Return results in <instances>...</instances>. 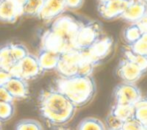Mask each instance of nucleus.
Instances as JSON below:
<instances>
[{
	"label": "nucleus",
	"instance_id": "19",
	"mask_svg": "<svg viewBox=\"0 0 147 130\" xmlns=\"http://www.w3.org/2000/svg\"><path fill=\"white\" fill-rule=\"evenodd\" d=\"M134 118L145 126L147 125V98L141 97L134 105Z\"/></svg>",
	"mask_w": 147,
	"mask_h": 130
},
{
	"label": "nucleus",
	"instance_id": "17",
	"mask_svg": "<svg viewBox=\"0 0 147 130\" xmlns=\"http://www.w3.org/2000/svg\"><path fill=\"white\" fill-rule=\"evenodd\" d=\"M110 114L113 115L115 118H117L121 122H124V121L134 117V105L115 103L111 108Z\"/></svg>",
	"mask_w": 147,
	"mask_h": 130
},
{
	"label": "nucleus",
	"instance_id": "29",
	"mask_svg": "<svg viewBox=\"0 0 147 130\" xmlns=\"http://www.w3.org/2000/svg\"><path fill=\"white\" fill-rule=\"evenodd\" d=\"M0 102H14V99L4 86H0Z\"/></svg>",
	"mask_w": 147,
	"mask_h": 130
},
{
	"label": "nucleus",
	"instance_id": "7",
	"mask_svg": "<svg viewBox=\"0 0 147 130\" xmlns=\"http://www.w3.org/2000/svg\"><path fill=\"white\" fill-rule=\"evenodd\" d=\"M100 37L101 27L97 22H82L74 40V48L85 50Z\"/></svg>",
	"mask_w": 147,
	"mask_h": 130
},
{
	"label": "nucleus",
	"instance_id": "2",
	"mask_svg": "<svg viewBox=\"0 0 147 130\" xmlns=\"http://www.w3.org/2000/svg\"><path fill=\"white\" fill-rule=\"evenodd\" d=\"M81 23L71 15L62 14L58 16L52 21L50 27L44 31L47 45L59 53L74 48V40Z\"/></svg>",
	"mask_w": 147,
	"mask_h": 130
},
{
	"label": "nucleus",
	"instance_id": "20",
	"mask_svg": "<svg viewBox=\"0 0 147 130\" xmlns=\"http://www.w3.org/2000/svg\"><path fill=\"white\" fill-rule=\"evenodd\" d=\"M141 34H142V32H141V30H140V28L138 27L137 24L136 23L131 24V25L128 26V27L124 30L123 38L128 45H131L140 38Z\"/></svg>",
	"mask_w": 147,
	"mask_h": 130
},
{
	"label": "nucleus",
	"instance_id": "35",
	"mask_svg": "<svg viewBox=\"0 0 147 130\" xmlns=\"http://www.w3.org/2000/svg\"><path fill=\"white\" fill-rule=\"evenodd\" d=\"M0 130H2V122H0Z\"/></svg>",
	"mask_w": 147,
	"mask_h": 130
},
{
	"label": "nucleus",
	"instance_id": "23",
	"mask_svg": "<svg viewBox=\"0 0 147 130\" xmlns=\"http://www.w3.org/2000/svg\"><path fill=\"white\" fill-rule=\"evenodd\" d=\"M15 113L14 102H0V122H6Z\"/></svg>",
	"mask_w": 147,
	"mask_h": 130
},
{
	"label": "nucleus",
	"instance_id": "12",
	"mask_svg": "<svg viewBox=\"0 0 147 130\" xmlns=\"http://www.w3.org/2000/svg\"><path fill=\"white\" fill-rule=\"evenodd\" d=\"M117 74L123 82L136 83L142 77L144 72L132 61L124 57L117 67Z\"/></svg>",
	"mask_w": 147,
	"mask_h": 130
},
{
	"label": "nucleus",
	"instance_id": "33",
	"mask_svg": "<svg viewBox=\"0 0 147 130\" xmlns=\"http://www.w3.org/2000/svg\"><path fill=\"white\" fill-rule=\"evenodd\" d=\"M98 3H105V2H108V1H111V0H97Z\"/></svg>",
	"mask_w": 147,
	"mask_h": 130
},
{
	"label": "nucleus",
	"instance_id": "9",
	"mask_svg": "<svg viewBox=\"0 0 147 130\" xmlns=\"http://www.w3.org/2000/svg\"><path fill=\"white\" fill-rule=\"evenodd\" d=\"M66 11L64 0H43L36 17L45 22H52Z\"/></svg>",
	"mask_w": 147,
	"mask_h": 130
},
{
	"label": "nucleus",
	"instance_id": "37",
	"mask_svg": "<svg viewBox=\"0 0 147 130\" xmlns=\"http://www.w3.org/2000/svg\"><path fill=\"white\" fill-rule=\"evenodd\" d=\"M143 130H147V127H146V126H144V128H143Z\"/></svg>",
	"mask_w": 147,
	"mask_h": 130
},
{
	"label": "nucleus",
	"instance_id": "16",
	"mask_svg": "<svg viewBox=\"0 0 147 130\" xmlns=\"http://www.w3.org/2000/svg\"><path fill=\"white\" fill-rule=\"evenodd\" d=\"M36 56L41 70L43 72L56 70V67L59 62L60 54L51 52L48 50H44V49H40L38 55H36Z\"/></svg>",
	"mask_w": 147,
	"mask_h": 130
},
{
	"label": "nucleus",
	"instance_id": "28",
	"mask_svg": "<svg viewBox=\"0 0 147 130\" xmlns=\"http://www.w3.org/2000/svg\"><path fill=\"white\" fill-rule=\"evenodd\" d=\"M107 125H108L109 129H118V128H121L122 126V123L120 120H118L117 118H115L113 115H111L109 113L108 117H107Z\"/></svg>",
	"mask_w": 147,
	"mask_h": 130
},
{
	"label": "nucleus",
	"instance_id": "11",
	"mask_svg": "<svg viewBox=\"0 0 147 130\" xmlns=\"http://www.w3.org/2000/svg\"><path fill=\"white\" fill-rule=\"evenodd\" d=\"M113 40L110 37H102L101 36L98 40H96L89 48L85 49L87 51L90 58L98 65L103 59H105L112 50Z\"/></svg>",
	"mask_w": 147,
	"mask_h": 130
},
{
	"label": "nucleus",
	"instance_id": "3",
	"mask_svg": "<svg viewBox=\"0 0 147 130\" xmlns=\"http://www.w3.org/2000/svg\"><path fill=\"white\" fill-rule=\"evenodd\" d=\"M54 88L66 96L76 107H82L93 99L96 85L92 76H59L54 82Z\"/></svg>",
	"mask_w": 147,
	"mask_h": 130
},
{
	"label": "nucleus",
	"instance_id": "8",
	"mask_svg": "<svg viewBox=\"0 0 147 130\" xmlns=\"http://www.w3.org/2000/svg\"><path fill=\"white\" fill-rule=\"evenodd\" d=\"M115 103L126 105H135L141 99L142 94L140 89L135 85V83H123L119 84L114 89Z\"/></svg>",
	"mask_w": 147,
	"mask_h": 130
},
{
	"label": "nucleus",
	"instance_id": "4",
	"mask_svg": "<svg viewBox=\"0 0 147 130\" xmlns=\"http://www.w3.org/2000/svg\"><path fill=\"white\" fill-rule=\"evenodd\" d=\"M95 66L96 64L86 50L71 48L60 54L56 71L64 77L74 75L91 76Z\"/></svg>",
	"mask_w": 147,
	"mask_h": 130
},
{
	"label": "nucleus",
	"instance_id": "36",
	"mask_svg": "<svg viewBox=\"0 0 147 130\" xmlns=\"http://www.w3.org/2000/svg\"><path fill=\"white\" fill-rule=\"evenodd\" d=\"M109 130H122V128H118V129H109Z\"/></svg>",
	"mask_w": 147,
	"mask_h": 130
},
{
	"label": "nucleus",
	"instance_id": "5",
	"mask_svg": "<svg viewBox=\"0 0 147 130\" xmlns=\"http://www.w3.org/2000/svg\"><path fill=\"white\" fill-rule=\"evenodd\" d=\"M9 72L12 76L22 78L26 81L36 79L43 73L37 60V56L31 53H28L26 56L20 59Z\"/></svg>",
	"mask_w": 147,
	"mask_h": 130
},
{
	"label": "nucleus",
	"instance_id": "18",
	"mask_svg": "<svg viewBox=\"0 0 147 130\" xmlns=\"http://www.w3.org/2000/svg\"><path fill=\"white\" fill-rule=\"evenodd\" d=\"M77 130H106L104 123L95 117H87L80 121Z\"/></svg>",
	"mask_w": 147,
	"mask_h": 130
},
{
	"label": "nucleus",
	"instance_id": "39",
	"mask_svg": "<svg viewBox=\"0 0 147 130\" xmlns=\"http://www.w3.org/2000/svg\"><path fill=\"white\" fill-rule=\"evenodd\" d=\"M145 126H146V127H147V125H145Z\"/></svg>",
	"mask_w": 147,
	"mask_h": 130
},
{
	"label": "nucleus",
	"instance_id": "24",
	"mask_svg": "<svg viewBox=\"0 0 147 130\" xmlns=\"http://www.w3.org/2000/svg\"><path fill=\"white\" fill-rule=\"evenodd\" d=\"M129 47L132 52L147 56V33H142L140 38L133 44L129 45Z\"/></svg>",
	"mask_w": 147,
	"mask_h": 130
},
{
	"label": "nucleus",
	"instance_id": "31",
	"mask_svg": "<svg viewBox=\"0 0 147 130\" xmlns=\"http://www.w3.org/2000/svg\"><path fill=\"white\" fill-rule=\"evenodd\" d=\"M136 24H137L138 27L140 28V30H141L142 33H147V14Z\"/></svg>",
	"mask_w": 147,
	"mask_h": 130
},
{
	"label": "nucleus",
	"instance_id": "22",
	"mask_svg": "<svg viewBox=\"0 0 147 130\" xmlns=\"http://www.w3.org/2000/svg\"><path fill=\"white\" fill-rule=\"evenodd\" d=\"M14 130H44L43 125L36 119H21L15 125Z\"/></svg>",
	"mask_w": 147,
	"mask_h": 130
},
{
	"label": "nucleus",
	"instance_id": "26",
	"mask_svg": "<svg viewBox=\"0 0 147 130\" xmlns=\"http://www.w3.org/2000/svg\"><path fill=\"white\" fill-rule=\"evenodd\" d=\"M121 128L122 130H143L144 125L133 117V118H130L128 120L124 121L122 123Z\"/></svg>",
	"mask_w": 147,
	"mask_h": 130
},
{
	"label": "nucleus",
	"instance_id": "6",
	"mask_svg": "<svg viewBox=\"0 0 147 130\" xmlns=\"http://www.w3.org/2000/svg\"><path fill=\"white\" fill-rule=\"evenodd\" d=\"M29 53L27 47L21 43H7L0 47V69L10 71L20 59Z\"/></svg>",
	"mask_w": 147,
	"mask_h": 130
},
{
	"label": "nucleus",
	"instance_id": "38",
	"mask_svg": "<svg viewBox=\"0 0 147 130\" xmlns=\"http://www.w3.org/2000/svg\"><path fill=\"white\" fill-rule=\"evenodd\" d=\"M142 1H144V2H145V3L147 4V0H142Z\"/></svg>",
	"mask_w": 147,
	"mask_h": 130
},
{
	"label": "nucleus",
	"instance_id": "30",
	"mask_svg": "<svg viewBox=\"0 0 147 130\" xmlns=\"http://www.w3.org/2000/svg\"><path fill=\"white\" fill-rule=\"evenodd\" d=\"M12 77L11 73L7 70L0 69V86H4L6 84V82Z\"/></svg>",
	"mask_w": 147,
	"mask_h": 130
},
{
	"label": "nucleus",
	"instance_id": "32",
	"mask_svg": "<svg viewBox=\"0 0 147 130\" xmlns=\"http://www.w3.org/2000/svg\"><path fill=\"white\" fill-rule=\"evenodd\" d=\"M8 1L12 2V3H14L15 5H17L18 7H20L21 9L24 10V6H25L26 0H8Z\"/></svg>",
	"mask_w": 147,
	"mask_h": 130
},
{
	"label": "nucleus",
	"instance_id": "27",
	"mask_svg": "<svg viewBox=\"0 0 147 130\" xmlns=\"http://www.w3.org/2000/svg\"><path fill=\"white\" fill-rule=\"evenodd\" d=\"M66 10H77L82 7L84 0H64Z\"/></svg>",
	"mask_w": 147,
	"mask_h": 130
},
{
	"label": "nucleus",
	"instance_id": "15",
	"mask_svg": "<svg viewBox=\"0 0 147 130\" xmlns=\"http://www.w3.org/2000/svg\"><path fill=\"white\" fill-rule=\"evenodd\" d=\"M23 15V9L8 0H0V21L15 23Z\"/></svg>",
	"mask_w": 147,
	"mask_h": 130
},
{
	"label": "nucleus",
	"instance_id": "25",
	"mask_svg": "<svg viewBox=\"0 0 147 130\" xmlns=\"http://www.w3.org/2000/svg\"><path fill=\"white\" fill-rule=\"evenodd\" d=\"M42 2L43 0H26L23 10V15L36 16Z\"/></svg>",
	"mask_w": 147,
	"mask_h": 130
},
{
	"label": "nucleus",
	"instance_id": "14",
	"mask_svg": "<svg viewBox=\"0 0 147 130\" xmlns=\"http://www.w3.org/2000/svg\"><path fill=\"white\" fill-rule=\"evenodd\" d=\"M147 14V4L142 0H130L121 18L131 24L138 23Z\"/></svg>",
	"mask_w": 147,
	"mask_h": 130
},
{
	"label": "nucleus",
	"instance_id": "1",
	"mask_svg": "<svg viewBox=\"0 0 147 130\" xmlns=\"http://www.w3.org/2000/svg\"><path fill=\"white\" fill-rule=\"evenodd\" d=\"M38 108L40 115L47 123L53 126H62L73 118L77 107L53 87L40 93Z\"/></svg>",
	"mask_w": 147,
	"mask_h": 130
},
{
	"label": "nucleus",
	"instance_id": "10",
	"mask_svg": "<svg viewBox=\"0 0 147 130\" xmlns=\"http://www.w3.org/2000/svg\"><path fill=\"white\" fill-rule=\"evenodd\" d=\"M130 0H111L105 3H98L99 15L105 20H115L121 18Z\"/></svg>",
	"mask_w": 147,
	"mask_h": 130
},
{
	"label": "nucleus",
	"instance_id": "21",
	"mask_svg": "<svg viewBox=\"0 0 147 130\" xmlns=\"http://www.w3.org/2000/svg\"><path fill=\"white\" fill-rule=\"evenodd\" d=\"M124 57L129 59L134 64L137 65L144 73L147 71V56L146 55L137 54V53L132 52L129 49V50H126L125 52H124Z\"/></svg>",
	"mask_w": 147,
	"mask_h": 130
},
{
	"label": "nucleus",
	"instance_id": "13",
	"mask_svg": "<svg viewBox=\"0 0 147 130\" xmlns=\"http://www.w3.org/2000/svg\"><path fill=\"white\" fill-rule=\"evenodd\" d=\"M14 100H25L29 97L28 81L19 77L12 76L4 85Z\"/></svg>",
	"mask_w": 147,
	"mask_h": 130
},
{
	"label": "nucleus",
	"instance_id": "34",
	"mask_svg": "<svg viewBox=\"0 0 147 130\" xmlns=\"http://www.w3.org/2000/svg\"><path fill=\"white\" fill-rule=\"evenodd\" d=\"M57 130H70V129H68V128H58Z\"/></svg>",
	"mask_w": 147,
	"mask_h": 130
}]
</instances>
